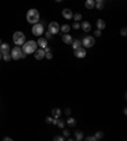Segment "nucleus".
<instances>
[{"mask_svg":"<svg viewBox=\"0 0 127 141\" xmlns=\"http://www.w3.org/2000/svg\"><path fill=\"white\" fill-rule=\"evenodd\" d=\"M22 51L26 53V55H29V53H33L36 50H37V42L36 41H27L22 45Z\"/></svg>","mask_w":127,"mask_h":141,"instance_id":"nucleus-1","label":"nucleus"},{"mask_svg":"<svg viewBox=\"0 0 127 141\" xmlns=\"http://www.w3.org/2000/svg\"><path fill=\"white\" fill-rule=\"evenodd\" d=\"M27 20L31 24L38 23V20H39V13H38L37 9H29L28 10V13H27Z\"/></svg>","mask_w":127,"mask_h":141,"instance_id":"nucleus-2","label":"nucleus"},{"mask_svg":"<svg viewBox=\"0 0 127 141\" xmlns=\"http://www.w3.org/2000/svg\"><path fill=\"white\" fill-rule=\"evenodd\" d=\"M10 56H12V59L13 60H20V59H24L26 57V53L22 51V48L19 47V46H17V47H14L12 51H10Z\"/></svg>","mask_w":127,"mask_h":141,"instance_id":"nucleus-3","label":"nucleus"},{"mask_svg":"<svg viewBox=\"0 0 127 141\" xmlns=\"http://www.w3.org/2000/svg\"><path fill=\"white\" fill-rule=\"evenodd\" d=\"M13 41H14V43H15L17 46H22V45L26 42V36H24L23 32L17 31V32L13 35Z\"/></svg>","mask_w":127,"mask_h":141,"instance_id":"nucleus-4","label":"nucleus"},{"mask_svg":"<svg viewBox=\"0 0 127 141\" xmlns=\"http://www.w3.org/2000/svg\"><path fill=\"white\" fill-rule=\"evenodd\" d=\"M45 32V28H43V24L42 23H36V24H33V27H32V33L34 36H41L42 33Z\"/></svg>","mask_w":127,"mask_h":141,"instance_id":"nucleus-5","label":"nucleus"},{"mask_svg":"<svg viewBox=\"0 0 127 141\" xmlns=\"http://www.w3.org/2000/svg\"><path fill=\"white\" fill-rule=\"evenodd\" d=\"M95 43V38L94 37H92V36H88V37H85L83 41H81V45H84V47L85 48H89V47H93Z\"/></svg>","mask_w":127,"mask_h":141,"instance_id":"nucleus-6","label":"nucleus"},{"mask_svg":"<svg viewBox=\"0 0 127 141\" xmlns=\"http://www.w3.org/2000/svg\"><path fill=\"white\" fill-rule=\"evenodd\" d=\"M48 31H50L52 35H57V33L60 32V26H59V23H57V22H51V23L48 24Z\"/></svg>","mask_w":127,"mask_h":141,"instance_id":"nucleus-7","label":"nucleus"},{"mask_svg":"<svg viewBox=\"0 0 127 141\" xmlns=\"http://www.w3.org/2000/svg\"><path fill=\"white\" fill-rule=\"evenodd\" d=\"M74 55H75V57H78V59H83V57L87 56V51H85V48L79 47V48H75V50H74Z\"/></svg>","mask_w":127,"mask_h":141,"instance_id":"nucleus-8","label":"nucleus"},{"mask_svg":"<svg viewBox=\"0 0 127 141\" xmlns=\"http://www.w3.org/2000/svg\"><path fill=\"white\" fill-rule=\"evenodd\" d=\"M33 55H34V57H36L37 60H42V59L45 57V48H37V50L33 52Z\"/></svg>","mask_w":127,"mask_h":141,"instance_id":"nucleus-9","label":"nucleus"},{"mask_svg":"<svg viewBox=\"0 0 127 141\" xmlns=\"http://www.w3.org/2000/svg\"><path fill=\"white\" fill-rule=\"evenodd\" d=\"M72 15H74V14H72V12H71L69 8H65V9L62 10V17L65 18V19H71Z\"/></svg>","mask_w":127,"mask_h":141,"instance_id":"nucleus-10","label":"nucleus"},{"mask_svg":"<svg viewBox=\"0 0 127 141\" xmlns=\"http://www.w3.org/2000/svg\"><path fill=\"white\" fill-rule=\"evenodd\" d=\"M72 41H74V39H72V37L69 35V33H65V35L62 36V42H64V43H66V45H71V43H72Z\"/></svg>","mask_w":127,"mask_h":141,"instance_id":"nucleus-11","label":"nucleus"},{"mask_svg":"<svg viewBox=\"0 0 127 141\" xmlns=\"http://www.w3.org/2000/svg\"><path fill=\"white\" fill-rule=\"evenodd\" d=\"M47 39L46 38H38V42H37V46H39L41 48H46L47 47Z\"/></svg>","mask_w":127,"mask_h":141,"instance_id":"nucleus-12","label":"nucleus"},{"mask_svg":"<svg viewBox=\"0 0 127 141\" xmlns=\"http://www.w3.org/2000/svg\"><path fill=\"white\" fill-rule=\"evenodd\" d=\"M80 27L83 28V31H84V32H89V31H92V26H90V23H89V22H83Z\"/></svg>","mask_w":127,"mask_h":141,"instance_id":"nucleus-13","label":"nucleus"},{"mask_svg":"<svg viewBox=\"0 0 127 141\" xmlns=\"http://www.w3.org/2000/svg\"><path fill=\"white\" fill-rule=\"evenodd\" d=\"M97 28H98L99 31H103V29L105 28V22H104L103 19H98V20H97Z\"/></svg>","mask_w":127,"mask_h":141,"instance_id":"nucleus-14","label":"nucleus"},{"mask_svg":"<svg viewBox=\"0 0 127 141\" xmlns=\"http://www.w3.org/2000/svg\"><path fill=\"white\" fill-rule=\"evenodd\" d=\"M9 50H10V47H9L8 43H1L0 45V52H1V55L5 53V52H9Z\"/></svg>","mask_w":127,"mask_h":141,"instance_id":"nucleus-15","label":"nucleus"},{"mask_svg":"<svg viewBox=\"0 0 127 141\" xmlns=\"http://www.w3.org/2000/svg\"><path fill=\"white\" fill-rule=\"evenodd\" d=\"M85 8L87 9H93V8H95V1L94 0H87L85 1Z\"/></svg>","mask_w":127,"mask_h":141,"instance_id":"nucleus-16","label":"nucleus"},{"mask_svg":"<svg viewBox=\"0 0 127 141\" xmlns=\"http://www.w3.org/2000/svg\"><path fill=\"white\" fill-rule=\"evenodd\" d=\"M54 123H55L56 126H59L60 128H64V127H65V121L60 120V117H59V118H56V120L54 121Z\"/></svg>","mask_w":127,"mask_h":141,"instance_id":"nucleus-17","label":"nucleus"},{"mask_svg":"<svg viewBox=\"0 0 127 141\" xmlns=\"http://www.w3.org/2000/svg\"><path fill=\"white\" fill-rule=\"evenodd\" d=\"M52 116H54L55 118H59V117L61 116V109H60V108H54V109H52Z\"/></svg>","mask_w":127,"mask_h":141,"instance_id":"nucleus-18","label":"nucleus"},{"mask_svg":"<svg viewBox=\"0 0 127 141\" xmlns=\"http://www.w3.org/2000/svg\"><path fill=\"white\" fill-rule=\"evenodd\" d=\"M72 48L75 50V48H79V47H81V41H79V39H75V41H72Z\"/></svg>","mask_w":127,"mask_h":141,"instance_id":"nucleus-19","label":"nucleus"},{"mask_svg":"<svg viewBox=\"0 0 127 141\" xmlns=\"http://www.w3.org/2000/svg\"><path fill=\"white\" fill-rule=\"evenodd\" d=\"M60 31L64 32V35H65V33H69V31H70V26H69V24H64V26L60 27Z\"/></svg>","mask_w":127,"mask_h":141,"instance_id":"nucleus-20","label":"nucleus"},{"mask_svg":"<svg viewBox=\"0 0 127 141\" xmlns=\"http://www.w3.org/2000/svg\"><path fill=\"white\" fill-rule=\"evenodd\" d=\"M83 137H84V136H83V132H81V131H80V130H78V131H75V139H76V140H83Z\"/></svg>","mask_w":127,"mask_h":141,"instance_id":"nucleus-21","label":"nucleus"},{"mask_svg":"<svg viewBox=\"0 0 127 141\" xmlns=\"http://www.w3.org/2000/svg\"><path fill=\"white\" fill-rule=\"evenodd\" d=\"M66 123H67L69 126H71V127H74V126L76 125V121H75V118H69V120L66 121Z\"/></svg>","mask_w":127,"mask_h":141,"instance_id":"nucleus-22","label":"nucleus"},{"mask_svg":"<svg viewBox=\"0 0 127 141\" xmlns=\"http://www.w3.org/2000/svg\"><path fill=\"white\" fill-rule=\"evenodd\" d=\"M72 18H74V20H75V22H79V20H81V19H83V15H81V14H79V13H76V14H74V15H72Z\"/></svg>","mask_w":127,"mask_h":141,"instance_id":"nucleus-23","label":"nucleus"},{"mask_svg":"<svg viewBox=\"0 0 127 141\" xmlns=\"http://www.w3.org/2000/svg\"><path fill=\"white\" fill-rule=\"evenodd\" d=\"M3 59H4L5 61H10L12 56H10V53H9V52H5V53H3Z\"/></svg>","mask_w":127,"mask_h":141,"instance_id":"nucleus-24","label":"nucleus"},{"mask_svg":"<svg viewBox=\"0 0 127 141\" xmlns=\"http://www.w3.org/2000/svg\"><path fill=\"white\" fill-rule=\"evenodd\" d=\"M103 136H104V134H103L102 131H98V132L95 134V136H94V137H95V139H97V140H99V139H102Z\"/></svg>","mask_w":127,"mask_h":141,"instance_id":"nucleus-25","label":"nucleus"},{"mask_svg":"<svg viewBox=\"0 0 127 141\" xmlns=\"http://www.w3.org/2000/svg\"><path fill=\"white\" fill-rule=\"evenodd\" d=\"M95 6L98 8V9H103V1H97V4H95Z\"/></svg>","mask_w":127,"mask_h":141,"instance_id":"nucleus-26","label":"nucleus"},{"mask_svg":"<svg viewBox=\"0 0 127 141\" xmlns=\"http://www.w3.org/2000/svg\"><path fill=\"white\" fill-rule=\"evenodd\" d=\"M79 27H80L79 22H74V24H72V28H74V29H79Z\"/></svg>","mask_w":127,"mask_h":141,"instance_id":"nucleus-27","label":"nucleus"},{"mask_svg":"<svg viewBox=\"0 0 127 141\" xmlns=\"http://www.w3.org/2000/svg\"><path fill=\"white\" fill-rule=\"evenodd\" d=\"M54 140H56V141H64V140H65V137H62V136H55V137H54Z\"/></svg>","mask_w":127,"mask_h":141,"instance_id":"nucleus-28","label":"nucleus"},{"mask_svg":"<svg viewBox=\"0 0 127 141\" xmlns=\"http://www.w3.org/2000/svg\"><path fill=\"white\" fill-rule=\"evenodd\" d=\"M121 35H122V36H126L127 35V28H126V27H123V28L121 29Z\"/></svg>","mask_w":127,"mask_h":141,"instance_id":"nucleus-29","label":"nucleus"},{"mask_svg":"<svg viewBox=\"0 0 127 141\" xmlns=\"http://www.w3.org/2000/svg\"><path fill=\"white\" fill-rule=\"evenodd\" d=\"M87 141H97V139H95L94 136H88V137H87Z\"/></svg>","mask_w":127,"mask_h":141,"instance_id":"nucleus-30","label":"nucleus"},{"mask_svg":"<svg viewBox=\"0 0 127 141\" xmlns=\"http://www.w3.org/2000/svg\"><path fill=\"white\" fill-rule=\"evenodd\" d=\"M100 35H102V31H99V29H97V31L94 32V36H95V37H99Z\"/></svg>","mask_w":127,"mask_h":141,"instance_id":"nucleus-31","label":"nucleus"},{"mask_svg":"<svg viewBox=\"0 0 127 141\" xmlns=\"http://www.w3.org/2000/svg\"><path fill=\"white\" fill-rule=\"evenodd\" d=\"M46 122H47V123H54V120H52L51 117H47V118H46Z\"/></svg>","mask_w":127,"mask_h":141,"instance_id":"nucleus-32","label":"nucleus"},{"mask_svg":"<svg viewBox=\"0 0 127 141\" xmlns=\"http://www.w3.org/2000/svg\"><path fill=\"white\" fill-rule=\"evenodd\" d=\"M69 135H70V132L67 130H64V137H69Z\"/></svg>","mask_w":127,"mask_h":141,"instance_id":"nucleus-33","label":"nucleus"},{"mask_svg":"<svg viewBox=\"0 0 127 141\" xmlns=\"http://www.w3.org/2000/svg\"><path fill=\"white\" fill-rule=\"evenodd\" d=\"M52 33H51V32H50V31H47V32H46V37H47V38H51V37H52Z\"/></svg>","mask_w":127,"mask_h":141,"instance_id":"nucleus-34","label":"nucleus"},{"mask_svg":"<svg viewBox=\"0 0 127 141\" xmlns=\"http://www.w3.org/2000/svg\"><path fill=\"white\" fill-rule=\"evenodd\" d=\"M65 113H66L67 116H70V113H71V111H70V108H66V109H65Z\"/></svg>","mask_w":127,"mask_h":141,"instance_id":"nucleus-35","label":"nucleus"},{"mask_svg":"<svg viewBox=\"0 0 127 141\" xmlns=\"http://www.w3.org/2000/svg\"><path fill=\"white\" fill-rule=\"evenodd\" d=\"M4 141H12L10 137H4Z\"/></svg>","mask_w":127,"mask_h":141,"instance_id":"nucleus-36","label":"nucleus"},{"mask_svg":"<svg viewBox=\"0 0 127 141\" xmlns=\"http://www.w3.org/2000/svg\"><path fill=\"white\" fill-rule=\"evenodd\" d=\"M1 57H3V55H1V52H0V60H1Z\"/></svg>","mask_w":127,"mask_h":141,"instance_id":"nucleus-37","label":"nucleus"},{"mask_svg":"<svg viewBox=\"0 0 127 141\" xmlns=\"http://www.w3.org/2000/svg\"><path fill=\"white\" fill-rule=\"evenodd\" d=\"M56 1H59V3H60V1H62V0H56Z\"/></svg>","mask_w":127,"mask_h":141,"instance_id":"nucleus-38","label":"nucleus"},{"mask_svg":"<svg viewBox=\"0 0 127 141\" xmlns=\"http://www.w3.org/2000/svg\"><path fill=\"white\" fill-rule=\"evenodd\" d=\"M97 1H103V0H97Z\"/></svg>","mask_w":127,"mask_h":141,"instance_id":"nucleus-39","label":"nucleus"},{"mask_svg":"<svg viewBox=\"0 0 127 141\" xmlns=\"http://www.w3.org/2000/svg\"><path fill=\"white\" fill-rule=\"evenodd\" d=\"M0 45H1V39H0Z\"/></svg>","mask_w":127,"mask_h":141,"instance_id":"nucleus-40","label":"nucleus"}]
</instances>
